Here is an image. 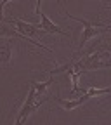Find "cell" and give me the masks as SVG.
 I'll use <instances>...</instances> for the list:
<instances>
[{"instance_id": "obj_1", "label": "cell", "mask_w": 111, "mask_h": 125, "mask_svg": "<svg viewBox=\"0 0 111 125\" xmlns=\"http://www.w3.org/2000/svg\"><path fill=\"white\" fill-rule=\"evenodd\" d=\"M64 16H66V18H70V19H73V21H76V23H80V24L83 26L80 42H78V51H83V47L87 45V42H89L90 38H96L97 35H101V33H104V31L109 30V26L92 23V21H89V19H83V18H76V16L70 14L68 10H64Z\"/></svg>"}, {"instance_id": "obj_2", "label": "cell", "mask_w": 111, "mask_h": 125, "mask_svg": "<svg viewBox=\"0 0 111 125\" xmlns=\"http://www.w3.org/2000/svg\"><path fill=\"white\" fill-rule=\"evenodd\" d=\"M45 101H47V97H38L37 92H35V89H33V85L30 83L28 96H26V99H24V103H23V106L19 109L18 116H16L14 125H24V122L28 120V116L33 113V111H37V109L42 106V103H45Z\"/></svg>"}, {"instance_id": "obj_3", "label": "cell", "mask_w": 111, "mask_h": 125, "mask_svg": "<svg viewBox=\"0 0 111 125\" xmlns=\"http://www.w3.org/2000/svg\"><path fill=\"white\" fill-rule=\"evenodd\" d=\"M5 23L10 24L19 35H23V37H26V38H30V40L38 42V35L42 33V31L37 28V24H31V23L23 21V19H19V18H7Z\"/></svg>"}, {"instance_id": "obj_4", "label": "cell", "mask_w": 111, "mask_h": 125, "mask_svg": "<svg viewBox=\"0 0 111 125\" xmlns=\"http://www.w3.org/2000/svg\"><path fill=\"white\" fill-rule=\"evenodd\" d=\"M38 18H40V24H37V28L42 31V33H49V35H62V37H70V33H68V31H64V30H62L59 24H56L50 18H49V16H47V14H40L38 16Z\"/></svg>"}, {"instance_id": "obj_5", "label": "cell", "mask_w": 111, "mask_h": 125, "mask_svg": "<svg viewBox=\"0 0 111 125\" xmlns=\"http://www.w3.org/2000/svg\"><path fill=\"white\" fill-rule=\"evenodd\" d=\"M90 97L87 96V94L83 92L78 99H64V97H61V96H54V101L64 109V111H73V109H76L78 106H82L83 103H87Z\"/></svg>"}, {"instance_id": "obj_6", "label": "cell", "mask_w": 111, "mask_h": 125, "mask_svg": "<svg viewBox=\"0 0 111 125\" xmlns=\"http://www.w3.org/2000/svg\"><path fill=\"white\" fill-rule=\"evenodd\" d=\"M12 59V49H10V43L5 42L0 45V66H7Z\"/></svg>"}, {"instance_id": "obj_7", "label": "cell", "mask_w": 111, "mask_h": 125, "mask_svg": "<svg viewBox=\"0 0 111 125\" xmlns=\"http://www.w3.org/2000/svg\"><path fill=\"white\" fill-rule=\"evenodd\" d=\"M85 94L90 99L92 97H97V96H109V94H111V87H102V89H99V87H89L85 90Z\"/></svg>"}, {"instance_id": "obj_8", "label": "cell", "mask_w": 111, "mask_h": 125, "mask_svg": "<svg viewBox=\"0 0 111 125\" xmlns=\"http://www.w3.org/2000/svg\"><path fill=\"white\" fill-rule=\"evenodd\" d=\"M42 2H43V0H35V16H40L42 14V9H40Z\"/></svg>"}, {"instance_id": "obj_9", "label": "cell", "mask_w": 111, "mask_h": 125, "mask_svg": "<svg viewBox=\"0 0 111 125\" xmlns=\"http://www.w3.org/2000/svg\"><path fill=\"white\" fill-rule=\"evenodd\" d=\"M5 14H4V5H2V2H0V23H5Z\"/></svg>"}, {"instance_id": "obj_10", "label": "cell", "mask_w": 111, "mask_h": 125, "mask_svg": "<svg viewBox=\"0 0 111 125\" xmlns=\"http://www.w3.org/2000/svg\"><path fill=\"white\" fill-rule=\"evenodd\" d=\"M0 2H2V5H4V7H5V5H7V4H10V2H14V0H0Z\"/></svg>"}, {"instance_id": "obj_11", "label": "cell", "mask_w": 111, "mask_h": 125, "mask_svg": "<svg viewBox=\"0 0 111 125\" xmlns=\"http://www.w3.org/2000/svg\"><path fill=\"white\" fill-rule=\"evenodd\" d=\"M106 52H108V54H109V56H111V49H106Z\"/></svg>"}, {"instance_id": "obj_12", "label": "cell", "mask_w": 111, "mask_h": 125, "mask_svg": "<svg viewBox=\"0 0 111 125\" xmlns=\"http://www.w3.org/2000/svg\"><path fill=\"white\" fill-rule=\"evenodd\" d=\"M102 2H108V0H102Z\"/></svg>"}, {"instance_id": "obj_13", "label": "cell", "mask_w": 111, "mask_h": 125, "mask_svg": "<svg viewBox=\"0 0 111 125\" xmlns=\"http://www.w3.org/2000/svg\"><path fill=\"white\" fill-rule=\"evenodd\" d=\"M109 96H111V94H109Z\"/></svg>"}]
</instances>
